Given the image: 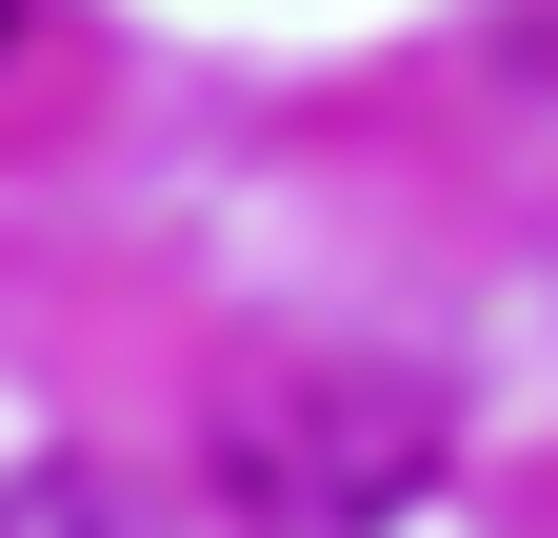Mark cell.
Masks as SVG:
<instances>
[{"mask_svg":"<svg viewBox=\"0 0 558 538\" xmlns=\"http://www.w3.org/2000/svg\"><path fill=\"white\" fill-rule=\"evenodd\" d=\"M418 479H439V419H418L399 379H300L279 419L220 439V499L279 518V538H339V518H379V499H418Z\"/></svg>","mask_w":558,"mask_h":538,"instance_id":"1","label":"cell"},{"mask_svg":"<svg viewBox=\"0 0 558 538\" xmlns=\"http://www.w3.org/2000/svg\"><path fill=\"white\" fill-rule=\"evenodd\" d=\"M0 538H140L100 479H0Z\"/></svg>","mask_w":558,"mask_h":538,"instance_id":"2","label":"cell"},{"mask_svg":"<svg viewBox=\"0 0 558 538\" xmlns=\"http://www.w3.org/2000/svg\"><path fill=\"white\" fill-rule=\"evenodd\" d=\"M0 40H21V0H0Z\"/></svg>","mask_w":558,"mask_h":538,"instance_id":"3","label":"cell"}]
</instances>
